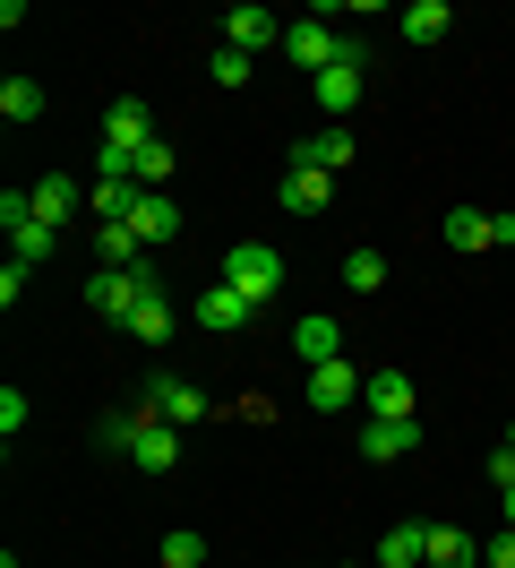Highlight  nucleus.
I'll use <instances>...</instances> for the list:
<instances>
[{"instance_id": "obj_28", "label": "nucleus", "mask_w": 515, "mask_h": 568, "mask_svg": "<svg viewBox=\"0 0 515 568\" xmlns=\"http://www.w3.org/2000/svg\"><path fill=\"white\" fill-rule=\"evenodd\" d=\"M164 568H206V534H164Z\"/></svg>"}, {"instance_id": "obj_26", "label": "nucleus", "mask_w": 515, "mask_h": 568, "mask_svg": "<svg viewBox=\"0 0 515 568\" xmlns=\"http://www.w3.org/2000/svg\"><path fill=\"white\" fill-rule=\"evenodd\" d=\"M343 284H352V293H378V284H387V258H378V250H352V258H343Z\"/></svg>"}, {"instance_id": "obj_9", "label": "nucleus", "mask_w": 515, "mask_h": 568, "mask_svg": "<svg viewBox=\"0 0 515 568\" xmlns=\"http://www.w3.org/2000/svg\"><path fill=\"white\" fill-rule=\"evenodd\" d=\"M361 405H370V423H412V371H370Z\"/></svg>"}, {"instance_id": "obj_25", "label": "nucleus", "mask_w": 515, "mask_h": 568, "mask_svg": "<svg viewBox=\"0 0 515 568\" xmlns=\"http://www.w3.org/2000/svg\"><path fill=\"white\" fill-rule=\"evenodd\" d=\"M172 164H181V155H172L164 139H146V146H137V155H130V173L146 181V190H164V181H172Z\"/></svg>"}, {"instance_id": "obj_20", "label": "nucleus", "mask_w": 515, "mask_h": 568, "mask_svg": "<svg viewBox=\"0 0 515 568\" xmlns=\"http://www.w3.org/2000/svg\"><path fill=\"white\" fill-rule=\"evenodd\" d=\"M446 27H455V9H446V0H412V9H404V43H439Z\"/></svg>"}, {"instance_id": "obj_18", "label": "nucleus", "mask_w": 515, "mask_h": 568, "mask_svg": "<svg viewBox=\"0 0 515 568\" xmlns=\"http://www.w3.org/2000/svg\"><path fill=\"white\" fill-rule=\"evenodd\" d=\"M292 354H301L309 371H318V362H343V327L336 320H301L292 327Z\"/></svg>"}, {"instance_id": "obj_36", "label": "nucleus", "mask_w": 515, "mask_h": 568, "mask_svg": "<svg viewBox=\"0 0 515 568\" xmlns=\"http://www.w3.org/2000/svg\"><path fill=\"white\" fill-rule=\"evenodd\" d=\"M473 568H490V560H473Z\"/></svg>"}, {"instance_id": "obj_34", "label": "nucleus", "mask_w": 515, "mask_h": 568, "mask_svg": "<svg viewBox=\"0 0 515 568\" xmlns=\"http://www.w3.org/2000/svg\"><path fill=\"white\" fill-rule=\"evenodd\" d=\"M498 508H507V526H515V491H507V499H498Z\"/></svg>"}, {"instance_id": "obj_24", "label": "nucleus", "mask_w": 515, "mask_h": 568, "mask_svg": "<svg viewBox=\"0 0 515 568\" xmlns=\"http://www.w3.org/2000/svg\"><path fill=\"white\" fill-rule=\"evenodd\" d=\"M43 112V87L34 78H0V121H34Z\"/></svg>"}, {"instance_id": "obj_7", "label": "nucleus", "mask_w": 515, "mask_h": 568, "mask_svg": "<svg viewBox=\"0 0 515 568\" xmlns=\"http://www.w3.org/2000/svg\"><path fill=\"white\" fill-rule=\"evenodd\" d=\"M361 388H370V379H361L352 362H318V371H309V414H343V405H361Z\"/></svg>"}, {"instance_id": "obj_17", "label": "nucleus", "mask_w": 515, "mask_h": 568, "mask_svg": "<svg viewBox=\"0 0 515 568\" xmlns=\"http://www.w3.org/2000/svg\"><path fill=\"white\" fill-rule=\"evenodd\" d=\"M439 233H446V250H498V215L490 207H455Z\"/></svg>"}, {"instance_id": "obj_19", "label": "nucleus", "mask_w": 515, "mask_h": 568, "mask_svg": "<svg viewBox=\"0 0 515 568\" xmlns=\"http://www.w3.org/2000/svg\"><path fill=\"white\" fill-rule=\"evenodd\" d=\"M137 199H146V181H95V207L86 215H95V224H130Z\"/></svg>"}, {"instance_id": "obj_32", "label": "nucleus", "mask_w": 515, "mask_h": 568, "mask_svg": "<svg viewBox=\"0 0 515 568\" xmlns=\"http://www.w3.org/2000/svg\"><path fill=\"white\" fill-rule=\"evenodd\" d=\"M0 430H9V439L27 430V396H18V388H0Z\"/></svg>"}, {"instance_id": "obj_6", "label": "nucleus", "mask_w": 515, "mask_h": 568, "mask_svg": "<svg viewBox=\"0 0 515 568\" xmlns=\"http://www.w3.org/2000/svg\"><path fill=\"white\" fill-rule=\"evenodd\" d=\"M224 43L258 61L267 43H284V18H275V9H258V0H240V9H224Z\"/></svg>"}, {"instance_id": "obj_23", "label": "nucleus", "mask_w": 515, "mask_h": 568, "mask_svg": "<svg viewBox=\"0 0 515 568\" xmlns=\"http://www.w3.org/2000/svg\"><path fill=\"white\" fill-rule=\"evenodd\" d=\"M378 568H421V526H387L378 534Z\"/></svg>"}, {"instance_id": "obj_35", "label": "nucleus", "mask_w": 515, "mask_h": 568, "mask_svg": "<svg viewBox=\"0 0 515 568\" xmlns=\"http://www.w3.org/2000/svg\"><path fill=\"white\" fill-rule=\"evenodd\" d=\"M507 448H515V423H507Z\"/></svg>"}, {"instance_id": "obj_31", "label": "nucleus", "mask_w": 515, "mask_h": 568, "mask_svg": "<svg viewBox=\"0 0 515 568\" xmlns=\"http://www.w3.org/2000/svg\"><path fill=\"white\" fill-rule=\"evenodd\" d=\"M27 276H34L27 258H9V267H0V302H9V311H18V293H27Z\"/></svg>"}, {"instance_id": "obj_12", "label": "nucleus", "mask_w": 515, "mask_h": 568, "mask_svg": "<svg viewBox=\"0 0 515 568\" xmlns=\"http://www.w3.org/2000/svg\"><path fill=\"white\" fill-rule=\"evenodd\" d=\"M421 448V414L412 423H370L361 430V465H395V457H412Z\"/></svg>"}, {"instance_id": "obj_2", "label": "nucleus", "mask_w": 515, "mask_h": 568, "mask_svg": "<svg viewBox=\"0 0 515 568\" xmlns=\"http://www.w3.org/2000/svg\"><path fill=\"white\" fill-rule=\"evenodd\" d=\"M146 293H164L155 267H95V276H86V311L112 320V327H130V311L146 302Z\"/></svg>"}, {"instance_id": "obj_14", "label": "nucleus", "mask_w": 515, "mask_h": 568, "mask_svg": "<svg viewBox=\"0 0 515 568\" xmlns=\"http://www.w3.org/2000/svg\"><path fill=\"white\" fill-rule=\"evenodd\" d=\"M275 199H284L292 215H318L327 199H336V181H327V173H309V164H284V190H275Z\"/></svg>"}, {"instance_id": "obj_4", "label": "nucleus", "mask_w": 515, "mask_h": 568, "mask_svg": "<svg viewBox=\"0 0 515 568\" xmlns=\"http://www.w3.org/2000/svg\"><path fill=\"white\" fill-rule=\"evenodd\" d=\"M284 61H292L301 78H318V70H336V61H343V36L318 18V9H309V18H292V27H284Z\"/></svg>"}, {"instance_id": "obj_1", "label": "nucleus", "mask_w": 515, "mask_h": 568, "mask_svg": "<svg viewBox=\"0 0 515 568\" xmlns=\"http://www.w3.org/2000/svg\"><path fill=\"white\" fill-rule=\"evenodd\" d=\"M361 87H370V43H361V36H343V61L309 78V95H318V104H327V121L343 130V121L361 112Z\"/></svg>"}, {"instance_id": "obj_29", "label": "nucleus", "mask_w": 515, "mask_h": 568, "mask_svg": "<svg viewBox=\"0 0 515 568\" xmlns=\"http://www.w3.org/2000/svg\"><path fill=\"white\" fill-rule=\"evenodd\" d=\"M249 70H258L249 52H233V43H215V87H249Z\"/></svg>"}, {"instance_id": "obj_10", "label": "nucleus", "mask_w": 515, "mask_h": 568, "mask_svg": "<svg viewBox=\"0 0 515 568\" xmlns=\"http://www.w3.org/2000/svg\"><path fill=\"white\" fill-rule=\"evenodd\" d=\"M130 465H137V474H172V465H181V430L137 414V448H130Z\"/></svg>"}, {"instance_id": "obj_15", "label": "nucleus", "mask_w": 515, "mask_h": 568, "mask_svg": "<svg viewBox=\"0 0 515 568\" xmlns=\"http://www.w3.org/2000/svg\"><path fill=\"white\" fill-rule=\"evenodd\" d=\"M130 233H137L146 250H164L172 233H181V207H172L164 190H146V199H137V215H130Z\"/></svg>"}, {"instance_id": "obj_8", "label": "nucleus", "mask_w": 515, "mask_h": 568, "mask_svg": "<svg viewBox=\"0 0 515 568\" xmlns=\"http://www.w3.org/2000/svg\"><path fill=\"white\" fill-rule=\"evenodd\" d=\"M27 199H34V215H43L52 233H61V224H78V207H95V199H86V190H78L69 173H43V181L27 190Z\"/></svg>"}, {"instance_id": "obj_13", "label": "nucleus", "mask_w": 515, "mask_h": 568, "mask_svg": "<svg viewBox=\"0 0 515 568\" xmlns=\"http://www.w3.org/2000/svg\"><path fill=\"white\" fill-rule=\"evenodd\" d=\"M352 155H361V146H352V130H318V139L292 146V164H309V173H327V181H336Z\"/></svg>"}, {"instance_id": "obj_22", "label": "nucleus", "mask_w": 515, "mask_h": 568, "mask_svg": "<svg viewBox=\"0 0 515 568\" xmlns=\"http://www.w3.org/2000/svg\"><path fill=\"white\" fill-rule=\"evenodd\" d=\"M95 242H103V267H146V242L130 224H95Z\"/></svg>"}, {"instance_id": "obj_33", "label": "nucleus", "mask_w": 515, "mask_h": 568, "mask_svg": "<svg viewBox=\"0 0 515 568\" xmlns=\"http://www.w3.org/2000/svg\"><path fill=\"white\" fill-rule=\"evenodd\" d=\"M481 560H490V568H515V526H498V542H490Z\"/></svg>"}, {"instance_id": "obj_16", "label": "nucleus", "mask_w": 515, "mask_h": 568, "mask_svg": "<svg viewBox=\"0 0 515 568\" xmlns=\"http://www.w3.org/2000/svg\"><path fill=\"white\" fill-rule=\"evenodd\" d=\"M198 327L206 336H240V327H249V302H240L233 284H215V293H198Z\"/></svg>"}, {"instance_id": "obj_21", "label": "nucleus", "mask_w": 515, "mask_h": 568, "mask_svg": "<svg viewBox=\"0 0 515 568\" xmlns=\"http://www.w3.org/2000/svg\"><path fill=\"white\" fill-rule=\"evenodd\" d=\"M172 327H181V320H172L164 293H146V302L130 311V336H146V345H172Z\"/></svg>"}, {"instance_id": "obj_27", "label": "nucleus", "mask_w": 515, "mask_h": 568, "mask_svg": "<svg viewBox=\"0 0 515 568\" xmlns=\"http://www.w3.org/2000/svg\"><path fill=\"white\" fill-rule=\"evenodd\" d=\"M95 448L130 457V448H137V414H103V423H95Z\"/></svg>"}, {"instance_id": "obj_11", "label": "nucleus", "mask_w": 515, "mask_h": 568, "mask_svg": "<svg viewBox=\"0 0 515 568\" xmlns=\"http://www.w3.org/2000/svg\"><path fill=\"white\" fill-rule=\"evenodd\" d=\"M481 542L464 526H421V568H473Z\"/></svg>"}, {"instance_id": "obj_5", "label": "nucleus", "mask_w": 515, "mask_h": 568, "mask_svg": "<svg viewBox=\"0 0 515 568\" xmlns=\"http://www.w3.org/2000/svg\"><path fill=\"white\" fill-rule=\"evenodd\" d=\"M137 414H146V423H206V414H215V405H206L198 388H189V379H164V371H155V379H146V405H137Z\"/></svg>"}, {"instance_id": "obj_30", "label": "nucleus", "mask_w": 515, "mask_h": 568, "mask_svg": "<svg viewBox=\"0 0 515 568\" xmlns=\"http://www.w3.org/2000/svg\"><path fill=\"white\" fill-rule=\"evenodd\" d=\"M490 483H498V499L515 491V448H507V439H498V448H490Z\"/></svg>"}, {"instance_id": "obj_3", "label": "nucleus", "mask_w": 515, "mask_h": 568, "mask_svg": "<svg viewBox=\"0 0 515 568\" xmlns=\"http://www.w3.org/2000/svg\"><path fill=\"white\" fill-rule=\"evenodd\" d=\"M215 284H233L240 302L258 311V302H275V293H284V258H275L267 242H233V250H224V276H215Z\"/></svg>"}]
</instances>
